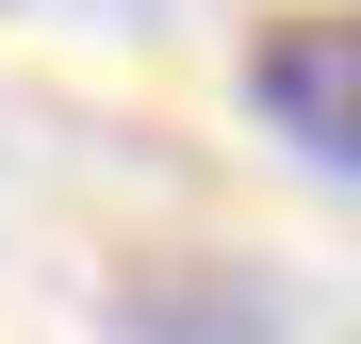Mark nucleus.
<instances>
[{"label": "nucleus", "instance_id": "nucleus-1", "mask_svg": "<svg viewBox=\"0 0 361 344\" xmlns=\"http://www.w3.org/2000/svg\"><path fill=\"white\" fill-rule=\"evenodd\" d=\"M247 115L312 164V181H361V0H312V17L247 33Z\"/></svg>", "mask_w": 361, "mask_h": 344}, {"label": "nucleus", "instance_id": "nucleus-2", "mask_svg": "<svg viewBox=\"0 0 361 344\" xmlns=\"http://www.w3.org/2000/svg\"><path fill=\"white\" fill-rule=\"evenodd\" d=\"M115 344H279V295L247 262H132L115 279Z\"/></svg>", "mask_w": 361, "mask_h": 344}]
</instances>
